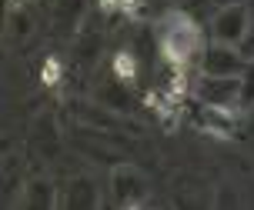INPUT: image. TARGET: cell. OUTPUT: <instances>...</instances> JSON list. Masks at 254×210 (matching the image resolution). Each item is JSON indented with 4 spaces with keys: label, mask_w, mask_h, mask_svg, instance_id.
Masks as SVG:
<instances>
[{
    "label": "cell",
    "mask_w": 254,
    "mask_h": 210,
    "mask_svg": "<svg viewBox=\"0 0 254 210\" xmlns=\"http://www.w3.org/2000/svg\"><path fill=\"white\" fill-rule=\"evenodd\" d=\"M24 207H57L61 197H54V187L51 180H30L24 187V197H20Z\"/></svg>",
    "instance_id": "cell-7"
},
{
    "label": "cell",
    "mask_w": 254,
    "mask_h": 210,
    "mask_svg": "<svg viewBox=\"0 0 254 210\" xmlns=\"http://www.w3.org/2000/svg\"><path fill=\"white\" fill-rule=\"evenodd\" d=\"M61 204H70V207H94V204H101V194L94 190L90 180H74V184H70V194L61 197Z\"/></svg>",
    "instance_id": "cell-9"
},
{
    "label": "cell",
    "mask_w": 254,
    "mask_h": 210,
    "mask_svg": "<svg viewBox=\"0 0 254 210\" xmlns=\"http://www.w3.org/2000/svg\"><path fill=\"white\" fill-rule=\"evenodd\" d=\"M7 30H10V37H30V30H34V20H30V13L27 10H17V7H10V24H7Z\"/></svg>",
    "instance_id": "cell-11"
},
{
    "label": "cell",
    "mask_w": 254,
    "mask_h": 210,
    "mask_svg": "<svg viewBox=\"0 0 254 210\" xmlns=\"http://www.w3.org/2000/svg\"><path fill=\"white\" fill-rule=\"evenodd\" d=\"M84 0H57V20L61 24H77Z\"/></svg>",
    "instance_id": "cell-12"
},
{
    "label": "cell",
    "mask_w": 254,
    "mask_h": 210,
    "mask_svg": "<svg viewBox=\"0 0 254 210\" xmlns=\"http://www.w3.org/2000/svg\"><path fill=\"white\" fill-rule=\"evenodd\" d=\"M107 187H111V200L117 207H144L147 197H151L147 177L134 163H114L111 177H107Z\"/></svg>",
    "instance_id": "cell-2"
},
{
    "label": "cell",
    "mask_w": 254,
    "mask_h": 210,
    "mask_svg": "<svg viewBox=\"0 0 254 210\" xmlns=\"http://www.w3.org/2000/svg\"><path fill=\"white\" fill-rule=\"evenodd\" d=\"M104 10H130L134 7V0H101Z\"/></svg>",
    "instance_id": "cell-15"
},
{
    "label": "cell",
    "mask_w": 254,
    "mask_h": 210,
    "mask_svg": "<svg viewBox=\"0 0 254 210\" xmlns=\"http://www.w3.org/2000/svg\"><path fill=\"white\" fill-rule=\"evenodd\" d=\"M197 124L214 137H234L238 134V117L244 110H228V107H207V104H197Z\"/></svg>",
    "instance_id": "cell-6"
},
{
    "label": "cell",
    "mask_w": 254,
    "mask_h": 210,
    "mask_svg": "<svg viewBox=\"0 0 254 210\" xmlns=\"http://www.w3.org/2000/svg\"><path fill=\"white\" fill-rule=\"evenodd\" d=\"M57 80H61V63H57V57H51L44 63V84H57Z\"/></svg>",
    "instance_id": "cell-13"
},
{
    "label": "cell",
    "mask_w": 254,
    "mask_h": 210,
    "mask_svg": "<svg viewBox=\"0 0 254 210\" xmlns=\"http://www.w3.org/2000/svg\"><path fill=\"white\" fill-rule=\"evenodd\" d=\"M248 53L241 47H234V44H221V40H211L207 47H204L201 60V74H211V77H241V70L248 67Z\"/></svg>",
    "instance_id": "cell-5"
},
{
    "label": "cell",
    "mask_w": 254,
    "mask_h": 210,
    "mask_svg": "<svg viewBox=\"0 0 254 210\" xmlns=\"http://www.w3.org/2000/svg\"><path fill=\"white\" fill-rule=\"evenodd\" d=\"M241 50L248 53V57H254V10H251V24H248V34H244V40H241Z\"/></svg>",
    "instance_id": "cell-14"
},
{
    "label": "cell",
    "mask_w": 254,
    "mask_h": 210,
    "mask_svg": "<svg viewBox=\"0 0 254 210\" xmlns=\"http://www.w3.org/2000/svg\"><path fill=\"white\" fill-rule=\"evenodd\" d=\"M194 100L207 104V107H228V110H241V77H211L201 74L194 80Z\"/></svg>",
    "instance_id": "cell-4"
},
{
    "label": "cell",
    "mask_w": 254,
    "mask_h": 210,
    "mask_svg": "<svg viewBox=\"0 0 254 210\" xmlns=\"http://www.w3.org/2000/svg\"><path fill=\"white\" fill-rule=\"evenodd\" d=\"M241 110H254V57L241 70Z\"/></svg>",
    "instance_id": "cell-10"
},
{
    "label": "cell",
    "mask_w": 254,
    "mask_h": 210,
    "mask_svg": "<svg viewBox=\"0 0 254 210\" xmlns=\"http://www.w3.org/2000/svg\"><path fill=\"white\" fill-rule=\"evenodd\" d=\"M231 3H248V0H214V7H231Z\"/></svg>",
    "instance_id": "cell-16"
},
{
    "label": "cell",
    "mask_w": 254,
    "mask_h": 210,
    "mask_svg": "<svg viewBox=\"0 0 254 210\" xmlns=\"http://www.w3.org/2000/svg\"><path fill=\"white\" fill-rule=\"evenodd\" d=\"M248 24H251V7H248V3L217 7V10L207 17V37L221 40V44H234V47H241L244 34H248Z\"/></svg>",
    "instance_id": "cell-3"
},
{
    "label": "cell",
    "mask_w": 254,
    "mask_h": 210,
    "mask_svg": "<svg viewBox=\"0 0 254 210\" xmlns=\"http://www.w3.org/2000/svg\"><path fill=\"white\" fill-rule=\"evenodd\" d=\"M111 77L121 80L124 87H134L137 84V57L130 50H117L111 57Z\"/></svg>",
    "instance_id": "cell-8"
},
{
    "label": "cell",
    "mask_w": 254,
    "mask_h": 210,
    "mask_svg": "<svg viewBox=\"0 0 254 210\" xmlns=\"http://www.w3.org/2000/svg\"><path fill=\"white\" fill-rule=\"evenodd\" d=\"M154 34H157V50H161L164 63H174L181 70L201 60L204 47H207V34H204L201 20L190 17L184 7L181 10H167L157 20Z\"/></svg>",
    "instance_id": "cell-1"
}]
</instances>
